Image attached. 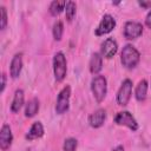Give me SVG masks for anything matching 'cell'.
<instances>
[{"label":"cell","mask_w":151,"mask_h":151,"mask_svg":"<svg viewBox=\"0 0 151 151\" xmlns=\"http://www.w3.org/2000/svg\"><path fill=\"white\" fill-rule=\"evenodd\" d=\"M139 52L132 46V45H126L123 51H122V64L126 68H133L137 66L139 63Z\"/></svg>","instance_id":"6da1fadb"},{"label":"cell","mask_w":151,"mask_h":151,"mask_svg":"<svg viewBox=\"0 0 151 151\" xmlns=\"http://www.w3.org/2000/svg\"><path fill=\"white\" fill-rule=\"evenodd\" d=\"M91 88H92V93H93L96 100L98 103H100L105 98L106 91H107L105 77L104 76H96L91 83Z\"/></svg>","instance_id":"7a4b0ae2"},{"label":"cell","mask_w":151,"mask_h":151,"mask_svg":"<svg viewBox=\"0 0 151 151\" xmlns=\"http://www.w3.org/2000/svg\"><path fill=\"white\" fill-rule=\"evenodd\" d=\"M53 71L54 77L58 81H61L66 76V59L61 52L55 53L53 58Z\"/></svg>","instance_id":"3957f363"},{"label":"cell","mask_w":151,"mask_h":151,"mask_svg":"<svg viewBox=\"0 0 151 151\" xmlns=\"http://www.w3.org/2000/svg\"><path fill=\"white\" fill-rule=\"evenodd\" d=\"M70 94H71V88L70 86H65L59 96H58V100H57V105H55V111L57 113L61 114L64 112H66L68 110V103H70Z\"/></svg>","instance_id":"277c9868"},{"label":"cell","mask_w":151,"mask_h":151,"mask_svg":"<svg viewBox=\"0 0 151 151\" xmlns=\"http://www.w3.org/2000/svg\"><path fill=\"white\" fill-rule=\"evenodd\" d=\"M131 91H132V81L130 79H125L117 94V101L119 105L125 106L129 103L131 97Z\"/></svg>","instance_id":"5b68a950"},{"label":"cell","mask_w":151,"mask_h":151,"mask_svg":"<svg viewBox=\"0 0 151 151\" xmlns=\"http://www.w3.org/2000/svg\"><path fill=\"white\" fill-rule=\"evenodd\" d=\"M114 122L118 124V125H124V126H127L129 129H131L132 131H136L138 129V124L136 122V119L132 117V114L127 111H122V112H118V114L114 118Z\"/></svg>","instance_id":"8992f818"},{"label":"cell","mask_w":151,"mask_h":151,"mask_svg":"<svg viewBox=\"0 0 151 151\" xmlns=\"http://www.w3.org/2000/svg\"><path fill=\"white\" fill-rule=\"evenodd\" d=\"M116 26V20L113 19V17H111L110 14H105L99 24V26L96 29V34L97 35H104L110 33Z\"/></svg>","instance_id":"52a82bcc"},{"label":"cell","mask_w":151,"mask_h":151,"mask_svg":"<svg viewBox=\"0 0 151 151\" xmlns=\"http://www.w3.org/2000/svg\"><path fill=\"white\" fill-rule=\"evenodd\" d=\"M143 33V26L139 22L129 21L125 24L124 27V35L126 39H136Z\"/></svg>","instance_id":"ba28073f"},{"label":"cell","mask_w":151,"mask_h":151,"mask_svg":"<svg viewBox=\"0 0 151 151\" xmlns=\"http://www.w3.org/2000/svg\"><path fill=\"white\" fill-rule=\"evenodd\" d=\"M12 140H13V136H12V131L11 127L5 124L1 127V132H0V147L2 151H6L9 149V146L12 145Z\"/></svg>","instance_id":"9c48e42d"},{"label":"cell","mask_w":151,"mask_h":151,"mask_svg":"<svg viewBox=\"0 0 151 151\" xmlns=\"http://www.w3.org/2000/svg\"><path fill=\"white\" fill-rule=\"evenodd\" d=\"M117 48H118L117 42L112 38H107L101 44V55L105 57V58H107V59H110V58H112L116 54Z\"/></svg>","instance_id":"30bf717a"},{"label":"cell","mask_w":151,"mask_h":151,"mask_svg":"<svg viewBox=\"0 0 151 151\" xmlns=\"http://www.w3.org/2000/svg\"><path fill=\"white\" fill-rule=\"evenodd\" d=\"M105 118H106L105 110L99 109V110H97L96 112H93V113L90 116L88 123H90V125H91L92 127H96V129H97V127H100V126L104 124Z\"/></svg>","instance_id":"8fae6325"},{"label":"cell","mask_w":151,"mask_h":151,"mask_svg":"<svg viewBox=\"0 0 151 151\" xmlns=\"http://www.w3.org/2000/svg\"><path fill=\"white\" fill-rule=\"evenodd\" d=\"M21 67H22V58H21V54L18 53L13 57V59L11 61V67H9L11 77L12 78H18L20 72H21Z\"/></svg>","instance_id":"7c38bea8"},{"label":"cell","mask_w":151,"mask_h":151,"mask_svg":"<svg viewBox=\"0 0 151 151\" xmlns=\"http://www.w3.org/2000/svg\"><path fill=\"white\" fill-rule=\"evenodd\" d=\"M42 134H44L42 124H41L40 122H35V123L31 126V130H29L28 133L26 134V138H27L28 140H32V139H35V138H40Z\"/></svg>","instance_id":"4fadbf2b"},{"label":"cell","mask_w":151,"mask_h":151,"mask_svg":"<svg viewBox=\"0 0 151 151\" xmlns=\"http://www.w3.org/2000/svg\"><path fill=\"white\" fill-rule=\"evenodd\" d=\"M101 66H103V61H101L100 54L99 53H93L92 58H91V61H90V71H91V73H93V74L99 73L100 70H101Z\"/></svg>","instance_id":"5bb4252c"},{"label":"cell","mask_w":151,"mask_h":151,"mask_svg":"<svg viewBox=\"0 0 151 151\" xmlns=\"http://www.w3.org/2000/svg\"><path fill=\"white\" fill-rule=\"evenodd\" d=\"M22 104H24V91L22 90H17L15 93H14L12 105H11V110L13 112H19Z\"/></svg>","instance_id":"9a60e30c"},{"label":"cell","mask_w":151,"mask_h":151,"mask_svg":"<svg viewBox=\"0 0 151 151\" xmlns=\"http://www.w3.org/2000/svg\"><path fill=\"white\" fill-rule=\"evenodd\" d=\"M146 92H147V83L146 80H140L139 84L136 87V98L139 101H143L146 97Z\"/></svg>","instance_id":"2e32d148"},{"label":"cell","mask_w":151,"mask_h":151,"mask_svg":"<svg viewBox=\"0 0 151 151\" xmlns=\"http://www.w3.org/2000/svg\"><path fill=\"white\" fill-rule=\"evenodd\" d=\"M38 111H39V100L34 98V99H32L27 103L25 114H26V117H33V116L37 114Z\"/></svg>","instance_id":"e0dca14e"},{"label":"cell","mask_w":151,"mask_h":151,"mask_svg":"<svg viewBox=\"0 0 151 151\" xmlns=\"http://www.w3.org/2000/svg\"><path fill=\"white\" fill-rule=\"evenodd\" d=\"M65 6H66V1H53L50 6V13L52 15H58L61 13Z\"/></svg>","instance_id":"ac0fdd59"},{"label":"cell","mask_w":151,"mask_h":151,"mask_svg":"<svg viewBox=\"0 0 151 151\" xmlns=\"http://www.w3.org/2000/svg\"><path fill=\"white\" fill-rule=\"evenodd\" d=\"M65 13L67 21H72V19L76 15V4L73 1H67L65 6Z\"/></svg>","instance_id":"d6986e66"},{"label":"cell","mask_w":151,"mask_h":151,"mask_svg":"<svg viewBox=\"0 0 151 151\" xmlns=\"http://www.w3.org/2000/svg\"><path fill=\"white\" fill-rule=\"evenodd\" d=\"M63 32H64V26L61 21H57L53 26V37L55 40H60L63 37Z\"/></svg>","instance_id":"ffe728a7"},{"label":"cell","mask_w":151,"mask_h":151,"mask_svg":"<svg viewBox=\"0 0 151 151\" xmlns=\"http://www.w3.org/2000/svg\"><path fill=\"white\" fill-rule=\"evenodd\" d=\"M77 145H78V143L74 138H67L64 143V150L65 151H74L77 149Z\"/></svg>","instance_id":"44dd1931"},{"label":"cell","mask_w":151,"mask_h":151,"mask_svg":"<svg viewBox=\"0 0 151 151\" xmlns=\"http://www.w3.org/2000/svg\"><path fill=\"white\" fill-rule=\"evenodd\" d=\"M1 29H5L7 25V14H6V8L1 7Z\"/></svg>","instance_id":"7402d4cb"},{"label":"cell","mask_w":151,"mask_h":151,"mask_svg":"<svg viewBox=\"0 0 151 151\" xmlns=\"http://www.w3.org/2000/svg\"><path fill=\"white\" fill-rule=\"evenodd\" d=\"M138 4L144 8H151V0L150 1H139Z\"/></svg>","instance_id":"603a6c76"},{"label":"cell","mask_w":151,"mask_h":151,"mask_svg":"<svg viewBox=\"0 0 151 151\" xmlns=\"http://www.w3.org/2000/svg\"><path fill=\"white\" fill-rule=\"evenodd\" d=\"M145 24H146V26H147L149 28H151V12L147 14V17H146V19H145Z\"/></svg>","instance_id":"cb8c5ba5"},{"label":"cell","mask_w":151,"mask_h":151,"mask_svg":"<svg viewBox=\"0 0 151 151\" xmlns=\"http://www.w3.org/2000/svg\"><path fill=\"white\" fill-rule=\"evenodd\" d=\"M5 84H6V76L2 74V76H1V91H4V88H5Z\"/></svg>","instance_id":"d4e9b609"},{"label":"cell","mask_w":151,"mask_h":151,"mask_svg":"<svg viewBox=\"0 0 151 151\" xmlns=\"http://www.w3.org/2000/svg\"><path fill=\"white\" fill-rule=\"evenodd\" d=\"M113 151H124V147L119 145V146H117V147H116V149H114Z\"/></svg>","instance_id":"484cf974"}]
</instances>
